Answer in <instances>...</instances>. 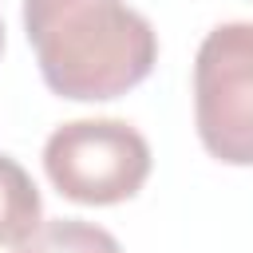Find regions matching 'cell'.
Wrapping results in <instances>:
<instances>
[{
	"instance_id": "obj_1",
	"label": "cell",
	"mask_w": 253,
	"mask_h": 253,
	"mask_svg": "<svg viewBox=\"0 0 253 253\" xmlns=\"http://www.w3.org/2000/svg\"><path fill=\"white\" fill-rule=\"evenodd\" d=\"M24 32L59 99H119L158 63V36L126 0H24Z\"/></svg>"
},
{
	"instance_id": "obj_2",
	"label": "cell",
	"mask_w": 253,
	"mask_h": 253,
	"mask_svg": "<svg viewBox=\"0 0 253 253\" xmlns=\"http://www.w3.org/2000/svg\"><path fill=\"white\" fill-rule=\"evenodd\" d=\"M43 170L79 206H119L150 178V142L123 119H75L47 134Z\"/></svg>"
},
{
	"instance_id": "obj_3",
	"label": "cell",
	"mask_w": 253,
	"mask_h": 253,
	"mask_svg": "<svg viewBox=\"0 0 253 253\" xmlns=\"http://www.w3.org/2000/svg\"><path fill=\"white\" fill-rule=\"evenodd\" d=\"M194 123L225 166H253V24H217L194 59Z\"/></svg>"
},
{
	"instance_id": "obj_4",
	"label": "cell",
	"mask_w": 253,
	"mask_h": 253,
	"mask_svg": "<svg viewBox=\"0 0 253 253\" xmlns=\"http://www.w3.org/2000/svg\"><path fill=\"white\" fill-rule=\"evenodd\" d=\"M40 213L43 202L32 174L16 158L0 154V245H20L24 237H32L40 229Z\"/></svg>"
},
{
	"instance_id": "obj_5",
	"label": "cell",
	"mask_w": 253,
	"mask_h": 253,
	"mask_svg": "<svg viewBox=\"0 0 253 253\" xmlns=\"http://www.w3.org/2000/svg\"><path fill=\"white\" fill-rule=\"evenodd\" d=\"M16 253H123V245L115 233H107L95 221L55 217V221H40V229L24 237Z\"/></svg>"
},
{
	"instance_id": "obj_6",
	"label": "cell",
	"mask_w": 253,
	"mask_h": 253,
	"mask_svg": "<svg viewBox=\"0 0 253 253\" xmlns=\"http://www.w3.org/2000/svg\"><path fill=\"white\" fill-rule=\"evenodd\" d=\"M0 51H4V20H0Z\"/></svg>"
}]
</instances>
